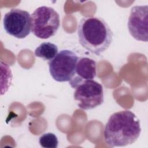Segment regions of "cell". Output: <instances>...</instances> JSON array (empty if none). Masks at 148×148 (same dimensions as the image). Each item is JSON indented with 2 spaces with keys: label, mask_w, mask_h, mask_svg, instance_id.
<instances>
[{
  "label": "cell",
  "mask_w": 148,
  "mask_h": 148,
  "mask_svg": "<svg viewBox=\"0 0 148 148\" xmlns=\"http://www.w3.org/2000/svg\"><path fill=\"white\" fill-rule=\"evenodd\" d=\"M58 53L57 46L50 42H43L36 48L34 54L36 57L44 60H51Z\"/></svg>",
  "instance_id": "obj_9"
},
{
  "label": "cell",
  "mask_w": 148,
  "mask_h": 148,
  "mask_svg": "<svg viewBox=\"0 0 148 148\" xmlns=\"http://www.w3.org/2000/svg\"><path fill=\"white\" fill-rule=\"evenodd\" d=\"M39 142L42 147L45 148H56L58 144L57 136L51 132L42 135L39 139Z\"/></svg>",
  "instance_id": "obj_10"
},
{
  "label": "cell",
  "mask_w": 148,
  "mask_h": 148,
  "mask_svg": "<svg viewBox=\"0 0 148 148\" xmlns=\"http://www.w3.org/2000/svg\"><path fill=\"white\" fill-rule=\"evenodd\" d=\"M31 17V32L38 38L46 39L52 37L59 28L60 16L51 7L40 6Z\"/></svg>",
  "instance_id": "obj_3"
},
{
  "label": "cell",
  "mask_w": 148,
  "mask_h": 148,
  "mask_svg": "<svg viewBox=\"0 0 148 148\" xmlns=\"http://www.w3.org/2000/svg\"><path fill=\"white\" fill-rule=\"evenodd\" d=\"M5 31L16 38L27 37L31 30V17L28 12L13 8L6 13L3 20Z\"/></svg>",
  "instance_id": "obj_6"
},
{
  "label": "cell",
  "mask_w": 148,
  "mask_h": 148,
  "mask_svg": "<svg viewBox=\"0 0 148 148\" xmlns=\"http://www.w3.org/2000/svg\"><path fill=\"white\" fill-rule=\"evenodd\" d=\"M80 44L92 54L99 55L106 50L113 40V32L106 22L99 17H86L77 27Z\"/></svg>",
  "instance_id": "obj_2"
},
{
  "label": "cell",
  "mask_w": 148,
  "mask_h": 148,
  "mask_svg": "<svg viewBox=\"0 0 148 148\" xmlns=\"http://www.w3.org/2000/svg\"><path fill=\"white\" fill-rule=\"evenodd\" d=\"M96 62L88 57L79 58L73 77L69 81L73 88H76L83 82L93 80L97 75Z\"/></svg>",
  "instance_id": "obj_8"
},
{
  "label": "cell",
  "mask_w": 148,
  "mask_h": 148,
  "mask_svg": "<svg viewBox=\"0 0 148 148\" xmlns=\"http://www.w3.org/2000/svg\"><path fill=\"white\" fill-rule=\"evenodd\" d=\"M141 132L139 120L130 110L112 114L105 127L103 136L110 147L125 146L134 143Z\"/></svg>",
  "instance_id": "obj_1"
},
{
  "label": "cell",
  "mask_w": 148,
  "mask_h": 148,
  "mask_svg": "<svg viewBox=\"0 0 148 148\" xmlns=\"http://www.w3.org/2000/svg\"><path fill=\"white\" fill-rule=\"evenodd\" d=\"M148 6H134L128 20V28L131 35L136 40H148Z\"/></svg>",
  "instance_id": "obj_7"
},
{
  "label": "cell",
  "mask_w": 148,
  "mask_h": 148,
  "mask_svg": "<svg viewBox=\"0 0 148 148\" xmlns=\"http://www.w3.org/2000/svg\"><path fill=\"white\" fill-rule=\"evenodd\" d=\"M79 58L69 50H62L48 64L50 73L54 80L59 82H69L75 72Z\"/></svg>",
  "instance_id": "obj_4"
},
{
  "label": "cell",
  "mask_w": 148,
  "mask_h": 148,
  "mask_svg": "<svg viewBox=\"0 0 148 148\" xmlns=\"http://www.w3.org/2000/svg\"><path fill=\"white\" fill-rule=\"evenodd\" d=\"M73 97L80 109H92L103 102V87L94 80L86 81L75 88Z\"/></svg>",
  "instance_id": "obj_5"
}]
</instances>
